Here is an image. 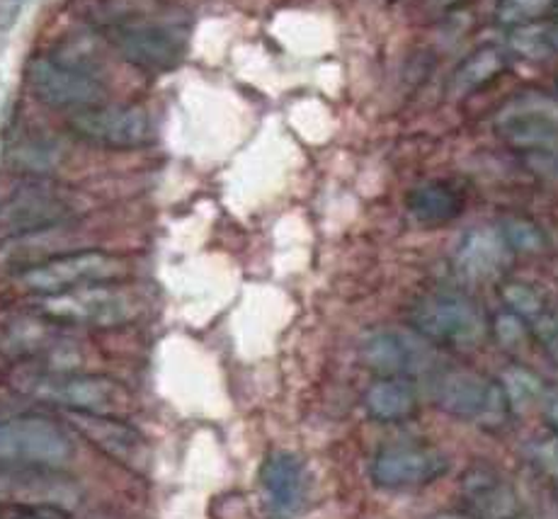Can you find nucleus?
Instances as JSON below:
<instances>
[{"instance_id": "f257e3e1", "label": "nucleus", "mask_w": 558, "mask_h": 519, "mask_svg": "<svg viewBox=\"0 0 558 519\" xmlns=\"http://www.w3.org/2000/svg\"><path fill=\"white\" fill-rule=\"evenodd\" d=\"M437 406L452 418L498 430L510 420L512 406L500 382L469 370L439 372L433 384Z\"/></svg>"}, {"instance_id": "f03ea898", "label": "nucleus", "mask_w": 558, "mask_h": 519, "mask_svg": "<svg viewBox=\"0 0 558 519\" xmlns=\"http://www.w3.org/2000/svg\"><path fill=\"white\" fill-rule=\"evenodd\" d=\"M411 326L423 340L442 348H476L488 333V321L476 301L452 291L417 299L411 309Z\"/></svg>"}, {"instance_id": "7ed1b4c3", "label": "nucleus", "mask_w": 558, "mask_h": 519, "mask_svg": "<svg viewBox=\"0 0 558 519\" xmlns=\"http://www.w3.org/2000/svg\"><path fill=\"white\" fill-rule=\"evenodd\" d=\"M493 132L520 154H558V97L514 95L493 117Z\"/></svg>"}, {"instance_id": "20e7f679", "label": "nucleus", "mask_w": 558, "mask_h": 519, "mask_svg": "<svg viewBox=\"0 0 558 519\" xmlns=\"http://www.w3.org/2000/svg\"><path fill=\"white\" fill-rule=\"evenodd\" d=\"M27 85L41 102L71 114L107 100V88L98 75L71 59H35L27 67Z\"/></svg>"}, {"instance_id": "39448f33", "label": "nucleus", "mask_w": 558, "mask_h": 519, "mask_svg": "<svg viewBox=\"0 0 558 519\" xmlns=\"http://www.w3.org/2000/svg\"><path fill=\"white\" fill-rule=\"evenodd\" d=\"M112 39L126 61L146 71L175 69L187 51V29L163 17L124 20L114 25Z\"/></svg>"}, {"instance_id": "423d86ee", "label": "nucleus", "mask_w": 558, "mask_h": 519, "mask_svg": "<svg viewBox=\"0 0 558 519\" xmlns=\"http://www.w3.org/2000/svg\"><path fill=\"white\" fill-rule=\"evenodd\" d=\"M39 306L45 311V316L59 323L110 328L132 321L138 311V301L126 289L107 282L41 297Z\"/></svg>"}, {"instance_id": "0eeeda50", "label": "nucleus", "mask_w": 558, "mask_h": 519, "mask_svg": "<svg viewBox=\"0 0 558 519\" xmlns=\"http://www.w3.org/2000/svg\"><path fill=\"white\" fill-rule=\"evenodd\" d=\"M73 454L66 432L45 418L0 420V463L8 467H59Z\"/></svg>"}, {"instance_id": "6e6552de", "label": "nucleus", "mask_w": 558, "mask_h": 519, "mask_svg": "<svg viewBox=\"0 0 558 519\" xmlns=\"http://www.w3.org/2000/svg\"><path fill=\"white\" fill-rule=\"evenodd\" d=\"M124 269L126 267L122 257L102 251H81L51 257L47 263L25 269L20 275V282L29 291H35V294L51 297L61 294V291L114 282Z\"/></svg>"}, {"instance_id": "1a4fd4ad", "label": "nucleus", "mask_w": 558, "mask_h": 519, "mask_svg": "<svg viewBox=\"0 0 558 519\" xmlns=\"http://www.w3.org/2000/svg\"><path fill=\"white\" fill-rule=\"evenodd\" d=\"M69 126L83 142L102 148H138L154 138L151 114L136 105H95L71 114Z\"/></svg>"}, {"instance_id": "9d476101", "label": "nucleus", "mask_w": 558, "mask_h": 519, "mask_svg": "<svg viewBox=\"0 0 558 519\" xmlns=\"http://www.w3.org/2000/svg\"><path fill=\"white\" fill-rule=\"evenodd\" d=\"M78 197L69 190L32 182L0 204V233H35L69 221L78 212Z\"/></svg>"}, {"instance_id": "9b49d317", "label": "nucleus", "mask_w": 558, "mask_h": 519, "mask_svg": "<svg viewBox=\"0 0 558 519\" xmlns=\"http://www.w3.org/2000/svg\"><path fill=\"white\" fill-rule=\"evenodd\" d=\"M449 459L427 445H389L372 461V479L386 491H413L442 479Z\"/></svg>"}, {"instance_id": "f8f14e48", "label": "nucleus", "mask_w": 558, "mask_h": 519, "mask_svg": "<svg viewBox=\"0 0 558 519\" xmlns=\"http://www.w3.org/2000/svg\"><path fill=\"white\" fill-rule=\"evenodd\" d=\"M37 396L51 403L71 408L73 413L110 415L129 406V391L107 376L59 374L39 382Z\"/></svg>"}, {"instance_id": "ddd939ff", "label": "nucleus", "mask_w": 558, "mask_h": 519, "mask_svg": "<svg viewBox=\"0 0 558 519\" xmlns=\"http://www.w3.org/2000/svg\"><path fill=\"white\" fill-rule=\"evenodd\" d=\"M427 340H413L391 328H374L362 335L360 357L379 376H411L430 366Z\"/></svg>"}, {"instance_id": "4468645a", "label": "nucleus", "mask_w": 558, "mask_h": 519, "mask_svg": "<svg viewBox=\"0 0 558 519\" xmlns=\"http://www.w3.org/2000/svg\"><path fill=\"white\" fill-rule=\"evenodd\" d=\"M461 495L476 519H520V497L506 475L486 463H474L461 475Z\"/></svg>"}, {"instance_id": "2eb2a0df", "label": "nucleus", "mask_w": 558, "mask_h": 519, "mask_svg": "<svg viewBox=\"0 0 558 519\" xmlns=\"http://www.w3.org/2000/svg\"><path fill=\"white\" fill-rule=\"evenodd\" d=\"M47 469L10 467L0 471V497L20 507H63L76 500L66 483H59Z\"/></svg>"}, {"instance_id": "dca6fc26", "label": "nucleus", "mask_w": 558, "mask_h": 519, "mask_svg": "<svg viewBox=\"0 0 558 519\" xmlns=\"http://www.w3.org/2000/svg\"><path fill=\"white\" fill-rule=\"evenodd\" d=\"M260 485L277 519L294 515L304 500V463L294 454L275 451L263 463Z\"/></svg>"}, {"instance_id": "f3484780", "label": "nucleus", "mask_w": 558, "mask_h": 519, "mask_svg": "<svg viewBox=\"0 0 558 519\" xmlns=\"http://www.w3.org/2000/svg\"><path fill=\"white\" fill-rule=\"evenodd\" d=\"M508 245L502 241L498 226H478L461 238L454 251V267L466 279L483 282L496 277L508 260Z\"/></svg>"}, {"instance_id": "a211bd4d", "label": "nucleus", "mask_w": 558, "mask_h": 519, "mask_svg": "<svg viewBox=\"0 0 558 519\" xmlns=\"http://www.w3.org/2000/svg\"><path fill=\"white\" fill-rule=\"evenodd\" d=\"M364 406L379 423H403L415 415L417 394L408 378L379 376L364 394Z\"/></svg>"}, {"instance_id": "6ab92c4d", "label": "nucleus", "mask_w": 558, "mask_h": 519, "mask_svg": "<svg viewBox=\"0 0 558 519\" xmlns=\"http://www.w3.org/2000/svg\"><path fill=\"white\" fill-rule=\"evenodd\" d=\"M464 209V197L447 182H425L408 192V212L417 224L442 226Z\"/></svg>"}, {"instance_id": "aec40b11", "label": "nucleus", "mask_w": 558, "mask_h": 519, "mask_svg": "<svg viewBox=\"0 0 558 519\" xmlns=\"http://www.w3.org/2000/svg\"><path fill=\"white\" fill-rule=\"evenodd\" d=\"M508 71V57L506 51L483 45L474 49L469 57L459 63L452 81H449V90L454 95H471L481 88H486L493 81H498L502 73Z\"/></svg>"}, {"instance_id": "412c9836", "label": "nucleus", "mask_w": 558, "mask_h": 519, "mask_svg": "<svg viewBox=\"0 0 558 519\" xmlns=\"http://www.w3.org/2000/svg\"><path fill=\"white\" fill-rule=\"evenodd\" d=\"M71 420L81 427L85 435L95 439V445H100L114 457H132V454L142 447V437L134 427H129L120 420H112L107 415H90V413H71Z\"/></svg>"}, {"instance_id": "4be33fe9", "label": "nucleus", "mask_w": 558, "mask_h": 519, "mask_svg": "<svg viewBox=\"0 0 558 519\" xmlns=\"http://www.w3.org/2000/svg\"><path fill=\"white\" fill-rule=\"evenodd\" d=\"M500 299L506 304V311L520 316L524 323H527L530 330L536 321H539L546 311H549V304L539 289L527 282H520V279H510L500 287Z\"/></svg>"}, {"instance_id": "5701e85b", "label": "nucleus", "mask_w": 558, "mask_h": 519, "mask_svg": "<svg viewBox=\"0 0 558 519\" xmlns=\"http://www.w3.org/2000/svg\"><path fill=\"white\" fill-rule=\"evenodd\" d=\"M57 148H53L47 138L39 136L20 138V142H15L13 148H10V164L25 172H37V176L57 164Z\"/></svg>"}, {"instance_id": "b1692460", "label": "nucleus", "mask_w": 558, "mask_h": 519, "mask_svg": "<svg viewBox=\"0 0 558 519\" xmlns=\"http://www.w3.org/2000/svg\"><path fill=\"white\" fill-rule=\"evenodd\" d=\"M500 236L506 241L510 253L520 255H536L546 248V236L544 231L530 219H522V216H512L506 219L500 226Z\"/></svg>"}, {"instance_id": "393cba45", "label": "nucleus", "mask_w": 558, "mask_h": 519, "mask_svg": "<svg viewBox=\"0 0 558 519\" xmlns=\"http://www.w3.org/2000/svg\"><path fill=\"white\" fill-rule=\"evenodd\" d=\"M558 0H500L498 3V23L508 27H522L542 23L556 13Z\"/></svg>"}, {"instance_id": "a878e982", "label": "nucleus", "mask_w": 558, "mask_h": 519, "mask_svg": "<svg viewBox=\"0 0 558 519\" xmlns=\"http://www.w3.org/2000/svg\"><path fill=\"white\" fill-rule=\"evenodd\" d=\"M500 384H502V388H506V394L510 398L512 413L524 406H532L534 401H539V398L544 396L542 378L534 376L527 370H522V366H512V370H508L506 378H502Z\"/></svg>"}, {"instance_id": "bb28decb", "label": "nucleus", "mask_w": 558, "mask_h": 519, "mask_svg": "<svg viewBox=\"0 0 558 519\" xmlns=\"http://www.w3.org/2000/svg\"><path fill=\"white\" fill-rule=\"evenodd\" d=\"M510 49L520 53L522 59H544L551 53L549 47V25L534 23V25H522L512 27L510 32Z\"/></svg>"}, {"instance_id": "cd10ccee", "label": "nucleus", "mask_w": 558, "mask_h": 519, "mask_svg": "<svg viewBox=\"0 0 558 519\" xmlns=\"http://www.w3.org/2000/svg\"><path fill=\"white\" fill-rule=\"evenodd\" d=\"M493 333H496V340L506 350H520L530 338V326L520 316H514L510 311H502L493 321Z\"/></svg>"}, {"instance_id": "c85d7f7f", "label": "nucleus", "mask_w": 558, "mask_h": 519, "mask_svg": "<svg viewBox=\"0 0 558 519\" xmlns=\"http://www.w3.org/2000/svg\"><path fill=\"white\" fill-rule=\"evenodd\" d=\"M532 333L542 340L546 352H549L551 360L558 364V313L551 309L546 311L532 326Z\"/></svg>"}, {"instance_id": "c756f323", "label": "nucleus", "mask_w": 558, "mask_h": 519, "mask_svg": "<svg viewBox=\"0 0 558 519\" xmlns=\"http://www.w3.org/2000/svg\"><path fill=\"white\" fill-rule=\"evenodd\" d=\"M532 451H534V461L539 463L546 473L558 479V432L556 435L536 439L532 445Z\"/></svg>"}, {"instance_id": "7c9ffc66", "label": "nucleus", "mask_w": 558, "mask_h": 519, "mask_svg": "<svg viewBox=\"0 0 558 519\" xmlns=\"http://www.w3.org/2000/svg\"><path fill=\"white\" fill-rule=\"evenodd\" d=\"M29 0H0V29H10L23 15Z\"/></svg>"}, {"instance_id": "2f4dec72", "label": "nucleus", "mask_w": 558, "mask_h": 519, "mask_svg": "<svg viewBox=\"0 0 558 519\" xmlns=\"http://www.w3.org/2000/svg\"><path fill=\"white\" fill-rule=\"evenodd\" d=\"M5 519H63V517H59L57 507H20V510L8 515Z\"/></svg>"}, {"instance_id": "473e14b6", "label": "nucleus", "mask_w": 558, "mask_h": 519, "mask_svg": "<svg viewBox=\"0 0 558 519\" xmlns=\"http://www.w3.org/2000/svg\"><path fill=\"white\" fill-rule=\"evenodd\" d=\"M461 3H464V0H427V5L437 10V13H449V10L459 8Z\"/></svg>"}, {"instance_id": "72a5a7b5", "label": "nucleus", "mask_w": 558, "mask_h": 519, "mask_svg": "<svg viewBox=\"0 0 558 519\" xmlns=\"http://www.w3.org/2000/svg\"><path fill=\"white\" fill-rule=\"evenodd\" d=\"M546 415H549L554 430L558 432V394H556V396H551L549 401H546Z\"/></svg>"}, {"instance_id": "f704fd0d", "label": "nucleus", "mask_w": 558, "mask_h": 519, "mask_svg": "<svg viewBox=\"0 0 558 519\" xmlns=\"http://www.w3.org/2000/svg\"><path fill=\"white\" fill-rule=\"evenodd\" d=\"M430 519H476L474 515H466V512H454V510H445V512H437Z\"/></svg>"}, {"instance_id": "c9c22d12", "label": "nucleus", "mask_w": 558, "mask_h": 519, "mask_svg": "<svg viewBox=\"0 0 558 519\" xmlns=\"http://www.w3.org/2000/svg\"><path fill=\"white\" fill-rule=\"evenodd\" d=\"M549 47H551V53H558V23L549 25Z\"/></svg>"}]
</instances>
